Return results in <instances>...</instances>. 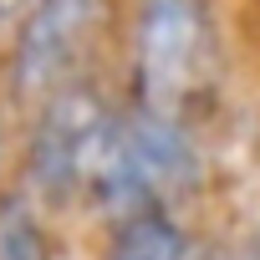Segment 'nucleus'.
Here are the masks:
<instances>
[{
	"mask_svg": "<svg viewBox=\"0 0 260 260\" xmlns=\"http://www.w3.org/2000/svg\"><path fill=\"white\" fill-rule=\"evenodd\" d=\"M107 21L112 0H31L0 41V102L21 117L46 92L92 77Z\"/></svg>",
	"mask_w": 260,
	"mask_h": 260,
	"instance_id": "3",
	"label": "nucleus"
},
{
	"mask_svg": "<svg viewBox=\"0 0 260 260\" xmlns=\"http://www.w3.org/2000/svg\"><path fill=\"white\" fill-rule=\"evenodd\" d=\"M11 158H16V112L6 107V102H0V184H6L11 174Z\"/></svg>",
	"mask_w": 260,
	"mask_h": 260,
	"instance_id": "6",
	"label": "nucleus"
},
{
	"mask_svg": "<svg viewBox=\"0 0 260 260\" xmlns=\"http://www.w3.org/2000/svg\"><path fill=\"white\" fill-rule=\"evenodd\" d=\"M0 260H61L51 209L16 179L0 184Z\"/></svg>",
	"mask_w": 260,
	"mask_h": 260,
	"instance_id": "5",
	"label": "nucleus"
},
{
	"mask_svg": "<svg viewBox=\"0 0 260 260\" xmlns=\"http://www.w3.org/2000/svg\"><path fill=\"white\" fill-rule=\"evenodd\" d=\"M31 6V0H0V41H6V31L21 21V11Z\"/></svg>",
	"mask_w": 260,
	"mask_h": 260,
	"instance_id": "7",
	"label": "nucleus"
},
{
	"mask_svg": "<svg viewBox=\"0 0 260 260\" xmlns=\"http://www.w3.org/2000/svg\"><path fill=\"white\" fill-rule=\"evenodd\" d=\"M255 260H260V240H255Z\"/></svg>",
	"mask_w": 260,
	"mask_h": 260,
	"instance_id": "8",
	"label": "nucleus"
},
{
	"mask_svg": "<svg viewBox=\"0 0 260 260\" xmlns=\"http://www.w3.org/2000/svg\"><path fill=\"white\" fill-rule=\"evenodd\" d=\"M112 117L117 92H107L97 72L46 92L36 107L21 112L16 184H26L51 214H82V194Z\"/></svg>",
	"mask_w": 260,
	"mask_h": 260,
	"instance_id": "2",
	"label": "nucleus"
},
{
	"mask_svg": "<svg viewBox=\"0 0 260 260\" xmlns=\"http://www.w3.org/2000/svg\"><path fill=\"white\" fill-rule=\"evenodd\" d=\"M219 87V31L209 0H127L122 102L199 127Z\"/></svg>",
	"mask_w": 260,
	"mask_h": 260,
	"instance_id": "1",
	"label": "nucleus"
},
{
	"mask_svg": "<svg viewBox=\"0 0 260 260\" xmlns=\"http://www.w3.org/2000/svg\"><path fill=\"white\" fill-rule=\"evenodd\" d=\"M97 260H199V245L179 219V204H148L133 214L102 219Z\"/></svg>",
	"mask_w": 260,
	"mask_h": 260,
	"instance_id": "4",
	"label": "nucleus"
}]
</instances>
